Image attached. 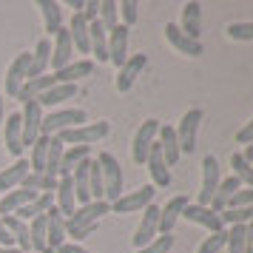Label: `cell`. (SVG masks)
I'll return each mask as SVG.
<instances>
[{"label": "cell", "mask_w": 253, "mask_h": 253, "mask_svg": "<svg viewBox=\"0 0 253 253\" xmlns=\"http://www.w3.org/2000/svg\"><path fill=\"white\" fill-rule=\"evenodd\" d=\"M111 213V205L100 199V202H85V205H77V211L66 219V236H69L74 245H80L85 236H91L97 230V222L100 216Z\"/></svg>", "instance_id": "obj_1"}, {"label": "cell", "mask_w": 253, "mask_h": 253, "mask_svg": "<svg viewBox=\"0 0 253 253\" xmlns=\"http://www.w3.org/2000/svg\"><path fill=\"white\" fill-rule=\"evenodd\" d=\"M108 131H111V123H105V120H97V123H85V126H77V128H66V131H60L54 137L69 148V145H88L91 148L94 142H100L103 137H108Z\"/></svg>", "instance_id": "obj_2"}, {"label": "cell", "mask_w": 253, "mask_h": 253, "mask_svg": "<svg viewBox=\"0 0 253 253\" xmlns=\"http://www.w3.org/2000/svg\"><path fill=\"white\" fill-rule=\"evenodd\" d=\"M97 162H100V171H103V191H105L103 199L111 205L123 196V168H120V160L108 151H103L97 157Z\"/></svg>", "instance_id": "obj_3"}, {"label": "cell", "mask_w": 253, "mask_h": 253, "mask_svg": "<svg viewBox=\"0 0 253 253\" xmlns=\"http://www.w3.org/2000/svg\"><path fill=\"white\" fill-rule=\"evenodd\" d=\"M85 120H88V114L83 108H60V111H51L48 117H43V128L40 131L46 137H54V134L66 131V128L85 126Z\"/></svg>", "instance_id": "obj_4"}, {"label": "cell", "mask_w": 253, "mask_h": 253, "mask_svg": "<svg viewBox=\"0 0 253 253\" xmlns=\"http://www.w3.org/2000/svg\"><path fill=\"white\" fill-rule=\"evenodd\" d=\"M202 120H205V111H202V108H188V111L182 114V120H179V126L173 128L182 154H191V151L196 148V134H199Z\"/></svg>", "instance_id": "obj_5"}, {"label": "cell", "mask_w": 253, "mask_h": 253, "mask_svg": "<svg viewBox=\"0 0 253 253\" xmlns=\"http://www.w3.org/2000/svg\"><path fill=\"white\" fill-rule=\"evenodd\" d=\"M219 182H222V168H219V160L213 154H208L202 160V185H199V196H196V205H211V199L216 194Z\"/></svg>", "instance_id": "obj_6"}, {"label": "cell", "mask_w": 253, "mask_h": 253, "mask_svg": "<svg viewBox=\"0 0 253 253\" xmlns=\"http://www.w3.org/2000/svg\"><path fill=\"white\" fill-rule=\"evenodd\" d=\"M20 128H23V148L35 145L37 137L43 134V108L37 100H26L23 103V114H20Z\"/></svg>", "instance_id": "obj_7"}, {"label": "cell", "mask_w": 253, "mask_h": 253, "mask_svg": "<svg viewBox=\"0 0 253 253\" xmlns=\"http://www.w3.org/2000/svg\"><path fill=\"white\" fill-rule=\"evenodd\" d=\"M157 134H160V120H145L142 126L137 128V134H134V145H131V157L137 165H145V157H148L151 145L157 142Z\"/></svg>", "instance_id": "obj_8"}, {"label": "cell", "mask_w": 253, "mask_h": 253, "mask_svg": "<svg viewBox=\"0 0 253 253\" xmlns=\"http://www.w3.org/2000/svg\"><path fill=\"white\" fill-rule=\"evenodd\" d=\"M154 194L157 188L154 185H142L131 194H123L117 202H111V213H134V211H145V208L154 202Z\"/></svg>", "instance_id": "obj_9"}, {"label": "cell", "mask_w": 253, "mask_h": 253, "mask_svg": "<svg viewBox=\"0 0 253 253\" xmlns=\"http://www.w3.org/2000/svg\"><path fill=\"white\" fill-rule=\"evenodd\" d=\"M145 66H148V54H134V57H128L120 69H117V80H114V88L120 94H126L134 88V83H137V77L145 71Z\"/></svg>", "instance_id": "obj_10"}, {"label": "cell", "mask_w": 253, "mask_h": 253, "mask_svg": "<svg viewBox=\"0 0 253 253\" xmlns=\"http://www.w3.org/2000/svg\"><path fill=\"white\" fill-rule=\"evenodd\" d=\"M182 216L188 219V222L199 225V228H205L208 233H219V230H225L222 216H219L216 211H211V208H205V205H196V202H188V205H185Z\"/></svg>", "instance_id": "obj_11"}, {"label": "cell", "mask_w": 253, "mask_h": 253, "mask_svg": "<svg viewBox=\"0 0 253 253\" xmlns=\"http://www.w3.org/2000/svg\"><path fill=\"white\" fill-rule=\"evenodd\" d=\"M29 63H32V54L23 51V54H17V57L9 63V69H6V94L17 100V94L23 88L26 83V74H29Z\"/></svg>", "instance_id": "obj_12"}, {"label": "cell", "mask_w": 253, "mask_h": 253, "mask_svg": "<svg viewBox=\"0 0 253 253\" xmlns=\"http://www.w3.org/2000/svg\"><path fill=\"white\" fill-rule=\"evenodd\" d=\"M160 236V208L151 202L145 211H142V222H139L137 228V236H134V248H145L148 242H154Z\"/></svg>", "instance_id": "obj_13"}, {"label": "cell", "mask_w": 253, "mask_h": 253, "mask_svg": "<svg viewBox=\"0 0 253 253\" xmlns=\"http://www.w3.org/2000/svg\"><path fill=\"white\" fill-rule=\"evenodd\" d=\"M69 63H74V43H71L69 29H60L54 35V43H51V69L60 71Z\"/></svg>", "instance_id": "obj_14"}, {"label": "cell", "mask_w": 253, "mask_h": 253, "mask_svg": "<svg viewBox=\"0 0 253 253\" xmlns=\"http://www.w3.org/2000/svg\"><path fill=\"white\" fill-rule=\"evenodd\" d=\"M145 165H148L151 185H154V188H168V185H171V171H168V165H165V160H162L160 142L151 145L148 157H145Z\"/></svg>", "instance_id": "obj_15"}, {"label": "cell", "mask_w": 253, "mask_h": 253, "mask_svg": "<svg viewBox=\"0 0 253 253\" xmlns=\"http://www.w3.org/2000/svg\"><path fill=\"white\" fill-rule=\"evenodd\" d=\"M165 40H168L179 54H185V57H199V54H202V43H199V40H191L188 35H182L176 23H165Z\"/></svg>", "instance_id": "obj_16"}, {"label": "cell", "mask_w": 253, "mask_h": 253, "mask_svg": "<svg viewBox=\"0 0 253 253\" xmlns=\"http://www.w3.org/2000/svg\"><path fill=\"white\" fill-rule=\"evenodd\" d=\"M128 32L131 29H126L123 23L108 32V63H114L117 69L128 60Z\"/></svg>", "instance_id": "obj_17"}, {"label": "cell", "mask_w": 253, "mask_h": 253, "mask_svg": "<svg viewBox=\"0 0 253 253\" xmlns=\"http://www.w3.org/2000/svg\"><path fill=\"white\" fill-rule=\"evenodd\" d=\"M51 66V37H43L37 40L35 51H32V63H29V74L26 80H35V77H43Z\"/></svg>", "instance_id": "obj_18"}, {"label": "cell", "mask_w": 253, "mask_h": 253, "mask_svg": "<svg viewBox=\"0 0 253 253\" xmlns=\"http://www.w3.org/2000/svg\"><path fill=\"white\" fill-rule=\"evenodd\" d=\"M46 236H48V248L51 251H57L60 245L69 242V236H66V216L54 205L46 211Z\"/></svg>", "instance_id": "obj_19"}, {"label": "cell", "mask_w": 253, "mask_h": 253, "mask_svg": "<svg viewBox=\"0 0 253 253\" xmlns=\"http://www.w3.org/2000/svg\"><path fill=\"white\" fill-rule=\"evenodd\" d=\"M185 205H188V196H173V199H168L165 202V208H160V236H165V233H171L173 225L179 222V216H182Z\"/></svg>", "instance_id": "obj_20"}, {"label": "cell", "mask_w": 253, "mask_h": 253, "mask_svg": "<svg viewBox=\"0 0 253 253\" xmlns=\"http://www.w3.org/2000/svg\"><path fill=\"white\" fill-rule=\"evenodd\" d=\"M179 32L188 35L191 40H199L202 35V6L199 3H185L182 6V20H179Z\"/></svg>", "instance_id": "obj_21"}, {"label": "cell", "mask_w": 253, "mask_h": 253, "mask_svg": "<svg viewBox=\"0 0 253 253\" xmlns=\"http://www.w3.org/2000/svg\"><path fill=\"white\" fill-rule=\"evenodd\" d=\"M94 69H97V63H94V60H88V57H83V60L69 63L66 69L51 71V74H54V80H57V83H74V85H77V80H80V77H88V74H94Z\"/></svg>", "instance_id": "obj_22"}, {"label": "cell", "mask_w": 253, "mask_h": 253, "mask_svg": "<svg viewBox=\"0 0 253 253\" xmlns=\"http://www.w3.org/2000/svg\"><path fill=\"white\" fill-rule=\"evenodd\" d=\"M160 148H162V160H165V165L171 168V165H176L179 162V157H182V151H179V142H176V131H173V126H160Z\"/></svg>", "instance_id": "obj_23"}, {"label": "cell", "mask_w": 253, "mask_h": 253, "mask_svg": "<svg viewBox=\"0 0 253 253\" xmlns=\"http://www.w3.org/2000/svg\"><path fill=\"white\" fill-rule=\"evenodd\" d=\"M88 48L97 57V63H108V32L103 29L100 20L88 23Z\"/></svg>", "instance_id": "obj_24"}, {"label": "cell", "mask_w": 253, "mask_h": 253, "mask_svg": "<svg viewBox=\"0 0 253 253\" xmlns=\"http://www.w3.org/2000/svg\"><path fill=\"white\" fill-rule=\"evenodd\" d=\"M26 176H29V160H17L12 168L0 171V194H9L14 188H20Z\"/></svg>", "instance_id": "obj_25"}, {"label": "cell", "mask_w": 253, "mask_h": 253, "mask_svg": "<svg viewBox=\"0 0 253 253\" xmlns=\"http://www.w3.org/2000/svg\"><path fill=\"white\" fill-rule=\"evenodd\" d=\"M74 94H77V85H74V83H57V85H51L48 91L40 94L37 103H40V108H54V105L71 100Z\"/></svg>", "instance_id": "obj_26"}, {"label": "cell", "mask_w": 253, "mask_h": 253, "mask_svg": "<svg viewBox=\"0 0 253 253\" xmlns=\"http://www.w3.org/2000/svg\"><path fill=\"white\" fill-rule=\"evenodd\" d=\"M35 196H40V194H32V191H26V188H14V191H9V194L0 199V216H14V213H17L23 205H29Z\"/></svg>", "instance_id": "obj_27"}, {"label": "cell", "mask_w": 253, "mask_h": 253, "mask_svg": "<svg viewBox=\"0 0 253 253\" xmlns=\"http://www.w3.org/2000/svg\"><path fill=\"white\" fill-rule=\"evenodd\" d=\"M37 9L43 14V26H46L48 35H57L63 29V9H60L57 0H37Z\"/></svg>", "instance_id": "obj_28"}, {"label": "cell", "mask_w": 253, "mask_h": 253, "mask_svg": "<svg viewBox=\"0 0 253 253\" xmlns=\"http://www.w3.org/2000/svg\"><path fill=\"white\" fill-rule=\"evenodd\" d=\"M69 35H71V43H74L77 54H91V48H88V20L83 17V12L71 17Z\"/></svg>", "instance_id": "obj_29"}, {"label": "cell", "mask_w": 253, "mask_h": 253, "mask_svg": "<svg viewBox=\"0 0 253 253\" xmlns=\"http://www.w3.org/2000/svg\"><path fill=\"white\" fill-rule=\"evenodd\" d=\"M6 151L14 154V157H20L23 154V128H20V114H9L6 120Z\"/></svg>", "instance_id": "obj_30"}, {"label": "cell", "mask_w": 253, "mask_h": 253, "mask_svg": "<svg viewBox=\"0 0 253 253\" xmlns=\"http://www.w3.org/2000/svg\"><path fill=\"white\" fill-rule=\"evenodd\" d=\"M3 222H6V230H9V236H12L14 248L20 253H29L32 251V242H29V225H26L23 219L17 216H3Z\"/></svg>", "instance_id": "obj_31"}, {"label": "cell", "mask_w": 253, "mask_h": 253, "mask_svg": "<svg viewBox=\"0 0 253 253\" xmlns=\"http://www.w3.org/2000/svg\"><path fill=\"white\" fill-rule=\"evenodd\" d=\"M242 185H239V179L236 176H228V179H222L219 182V188H216V194H213V199H211V211H216V213H222L225 208H228V202H230V196L239 191Z\"/></svg>", "instance_id": "obj_32"}, {"label": "cell", "mask_w": 253, "mask_h": 253, "mask_svg": "<svg viewBox=\"0 0 253 253\" xmlns=\"http://www.w3.org/2000/svg\"><path fill=\"white\" fill-rule=\"evenodd\" d=\"M57 179H60V176H51V173H32V171H29V176L23 179L20 188L32 191V194H54Z\"/></svg>", "instance_id": "obj_33"}, {"label": "cell", "mask_w": 253, "mask_h": 253, "mask_svg": "<svg viewBox=\"0 0 253 253\" xmlns=\"http://www.w3.org/2000/svg\"><path fill=\"white\" fill-rule=\"evenodd\" d=\"M85 157H91V148L88 145H69V148L63 151V160H60V171L57 176H66L77 168V162H83Z\"/></svg>", "instance_id": "obj_34"}, {"label": "cell", "mask_w": 253, "mask_h": 253, "mask_svg": "<svg viewBox=\"0 0 253 253\" xmlns=\"http://www.w3.org/2000/svg\"><path fill=\"white\" fill-rule=\"evenodd\" d=\"M29 225V242H32V251L43 253L48 248V236H46V213L43 216H35L32 222H26Z\"/></svg>", "instance_id": "obj_35"}, {"label": "cell", "mask_w": 253, "mask_h": 253, "mask_svg": "<svg viewBox=\"0 0 253 253\" xmlns=\"http://www.w3.org/2000/svg\"><path fill=\"white\" fill-rule=\"evenodd\" d=\"M48 139L46 134H40L37 142L32 145V160H29V168L32 173H46V157H48Z\"/></svg>", "instance_id": "obj_36"}, {"label": "cell", "mask_w": 253, "mask_h": 253, "mask_svg": "<svg viewBox=\"0 0 253 253\" xmlns=\"http://www.w3.org/2000/svg\"><path fill=\"white\" fill-rule=\"evenodd\" d=\"M230 168H233V173H230V176H236V179H239V185L253 188V165H251V162H245V157H242V154H230Z\"/></svg>", "instance_id": "obj_37"}, {"label": "cell", "mask_w": 253, "mask_h": 253, "mask_svg": "<svg viewBox=\"0 0 253 253\" xmlns=\"http://www.w3.org/2000/svg\"><path fill=\"white\" fill-rule=\"evenodd\" d=\"M100 23H103L105 32H111L120 26V12H117V3L114 0H100V17H97Z\"/></svg>", "instance_id": "obj_38"}, {"label": "cell", "mask_w": 253, "mask_h": 253, "mask_svg": "<svg viewBox=\"0 0 253 253\" xmlns=\"http://www.w3.org/2000/svg\"><path fill=\"white\" fill-rule=\"evenodd\" d=\"M63 151H66V145L60 142L57 137L48 139V157H46V173H51V176H57L60 171V160H63Z\"/></svg>", "instance_id": "obj_39"}, {"label": "cell", "mask_w": 253, "mask_h": 253, "mask_svg": "<svg viewBox=\"0 0 253 253\" xmlns=\"http://www.w3.org/2000/svg\"><path fill=\"white\" fill-rule=\"evenodd\" d=\"M225 248H228V253H248V242H245V225H230Z\"/></svg>", "instance_id": "obj_40"}, {"label": "cell", "mask_w": 253, "mask_h": 253, "mask_svg": "<svg viewBox=\"0 0 253 253\" xmlns=\"http://www.w3.org/2000/svg\"><path fill=\"white\" fill-rule=\"evenodd\" d=\"M88 191H91V202H100L103 199V171H100V162L91 160V168H88Z\"/></svg>", "instance_id": "obj_41"}, {"label": "cell", "mask_w": 253, "mask_h": 253, "mask_svg": "<svg viewBox=\"0 0 253 253\" xmlns=\"http://www.w3.org/2000/svg\"><path fill=\"white\" fill-rule=\"evenodd\" d=\"M117 12H120L123 26L131 29V26L137 23V17H139V3L137 0H123V3H117Z\"/></svg>", "instance_id": "obj_42"}, {"label": "cell", "mask_w": 253, "mask_h": 253, "mask_svg": "<svg viewBox=\"0 0 253 253\" xmlns=\"http://www.w3.org/2000/svg\"><path fill=\"white\" fill-rule=\"evenodd\" d=\"M225 35H228L230 40L248 43V40H253V20H248V23H228Z\"/></svg>", "instance_id": "obj_43"}, {"label": "cell", "mask_w": 253, "mask_h": 253, "mask_svg": "<svg viewBox=\"0 0 253 253\" xmlns=\"http://www.w3.org/2000/svg\"><path fill=\"white\" fill-rule=\"evenodd\" d=\"M225 242H228V230L211 233V236H205V242L199 245V251H196V253H219L222 248H225Z\"/></svg>", "instance_id": "obj_44"}, {"label": "cell", "mask_w": 253, "mask_h": 253, "mask_svg": "<svg viewBox=\"0 0 253 253\" xmlns=\"http://www.w3.org/2000/svg\"><path fill=\"white\" fill-rule=\"evenodd\" d=\"M173 248V236L171 233H165V236H157L154 242H148L145 248H139L137 253H168Z\"/></svg>", "instance_id": "obj_45"}, {"label": "cell", "mask_w": 253, "mask_h": 253, "mask_svg": "<svg viewBox=\"0 0 253 253\" xmlns=\"http://www.w3.org/2000/svg\"><path fill=\"white\" fill-rule=\"evenodd\" d=\"M228 208H253V188H239L230 196Z\"/></svg>", "instance_id": "obj_46"}, {"label": "cell", "mask_w": 253, "mask_h": 253, "mask_svg": "<svg viewBox=\"0 0 253 253\" xmlns=\"http://www.w3.org/2000/svg\"><path fill=\"white\" fill-rule=\"evenodd\" d=\"M236 142H239V145H251L253 142V117L236 131Z\"/></svg>", "instance_id": "obj_47"}, {"label": "cell", "mask_w": 253, "mask_h": 253, "mask_svg": "<svg viewBox=\"0 0 253 253\" xmlns=\"http://www.w3.org/2000/svg\"><path fill=\"white\" fill-rule=\"evenodd\" d=\"M83 17H85L88 23H94V20L100 17V0H88V3L83 6Z\"/></svg>", "instance_id": "obj_48"}, {"label": "cell", "mask_w": 253, "mask_h": 253, "mask_svg": "<svg viewBox=\"0 0 253 253\" xmlns=\"http://www.w3.org/2000/svg\"><path fill=\"white\" fill-rule=\"evenodd\" d=\"M57 253H91V251H85L83 245H74V242H66V245H60Z\"/></svg>", "instance_id": "obj_49"}, {"label": "cell", "mask_w": 253, "mask_h": 253, "mask_svg": "<svg viewBox=\"0 0 253 253\" xmlns=\"http://www.w3.org/2000/svg\"><path fill=\"white\" fill-rule=\"evenodd\" d=\"M245 242H248V251H253V219L245 225Z\"/></svg>", "instance_id": "obj_50"}, {"label": "cell", "mask_w": 253, "mask_h": 253, "mask_svg": "<svg viewBox=\"0 0 253 253\" xmlns=\"http://www.w3.org/2000/svg\"><path fill=\"white\" fill-rule=\"evenodd\" d=\"M66 6H69V9H74V14H80V12H83V6H85V3H83V0H69Z\"/></svg>", "instance_id": "obj_51"}, {"label": "cell", "mask_w": 253, "mask_h": 253, "mask_svg": "<svg viewBox=\"0 0 253 253\" xmlns=\"http://www.w3.org/2000/svg\"><path fill=\"white\" fill-rule=\"evenodd\" d=\"M242 157H245V162H251L253 165V142L251 145H245V154H242Z\"/></svg>", "instance_id": "obj_52"}, {"label": "cell", "mask_w": 253, "mask_h": 253, "mask_svg": "<svg viewBox=\"0 0 253 253\" xmlns=\"http://www.w3.org/2000/svg\"><path fill=\"white\" fill-rule=\"evenodd\" d=\"M3 120H6V105H3V94H0V126H3Z\"/></svg>", "instance_id": "obj_53"}, {"label": "cell", "mask_w": 253, "mask_h": 253, "mask_svg": "<svg viewBox=\"0 0 253 253\" xmlns=\"http://www.w3.org/2000/svg\"><path fill=\"white\" fill-rule=\"evenodd\" d=\"M0 253H20L17 248H0Z\"/></svg>", "instance_id": "obj_54"}, {"label": "cell", "mask_w": 253, "mask_h": 253, "mask_svg": "<svg viewBox=\"0 0 253 253\" xmlns=\"http://www.w3.org/2000/svg\"><path fill=\"white\" fill-rule=\"evenodd\" d=\"M43 253H57V251H51V248H46V251H43Z\"/></svg>", "instance_id": "obj_55"}, {"label": "cell", "mask_w": 253, "mask_h": 253, "mask_svg": "<svg viewBox=\"0 0 253 253\" xmlns=\"http://www.w3.org/2000/svg\"><path fill=\"white\" fill-rule=\"evenodd\" d=\"M248 253H253V251H248Z\"/></svg>", "instance_id": "obj_56"}]
</instances>
